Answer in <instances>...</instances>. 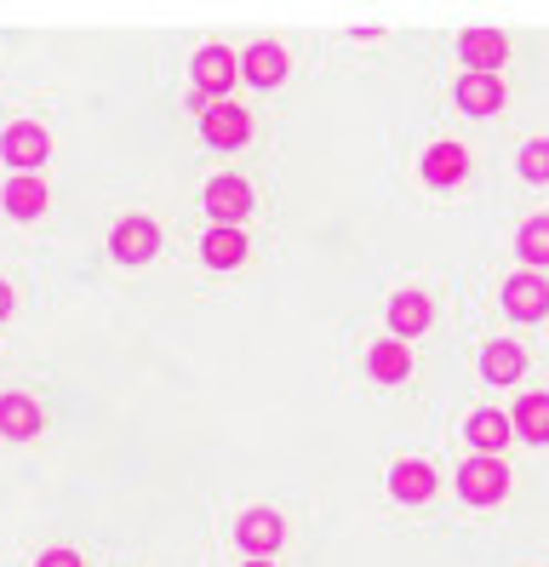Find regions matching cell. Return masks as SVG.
<instances>
[{
  "label": "cell",
  "instance_id": "cell-26",
  "mask_svg": "<svg viewBox=\"0 0 549 567\" xmlns=\"http://www.w3.org/2000/svg\"><path fill=\"white\" fill-rule=\"evenodd\" d=\"M247 567H269V561H263V556H252V561H247Z\"/></svg>",
  "mask_w": 549,
  "mask_h": 567
},
{
  "label": "cell",
  "instance_id": "cell-1",
  "mask_svg": "<svg viewBox=\"0 0 549 567\" xmlns=\"http://www.w3.org/2000/svg\"><path fill=\"white\" fill-rule=\"evenodd\" d=\"M458 493L469 498V505H498V498L509 493V464L504 458H469L464 471H458Z\"/></svg>",
  "mask_w": 549,
  "mask_h": 567
},
{
  "label": "cell",
  "instance_id": "cell-12",
  "mask_svg": "<svg viewBox=\"0 0 549 567\" xmlns=\"http://www.w3.org/2000/svg\"><path fill=\"white\" fill-rule=\"evenodd\" d=\"M0 436H12V442L41 436V408H34L29 395L7 390V395H0Z\"/></svg>",
  "mask_w": 549,
  "mask_h": 567
},
{
  "label": "cell",
  "instance_id": "cell-11",
  "mask_svg": "<svg viewBox=\"0 0 549 567\" xmlns=\"http://www.w3.org/2000/svg\"><path fill=\"white\" fill-rule=\"evenodd\" d=\"M458 104H464V115H493V110L504 104V81L487 75V70H464V81H458Z\"/></svg>",
  "mask_w": 549,
  "mask_h": 567
},
{
  "label": "cell",
  "instance_id": "cell-10",
  "mask_svg": "<svg viewBox=\"0 0 549 567\" xmlns=\"http://www.w3.org/2000/svg\"><path fill=\"white\" fill-rule=\"evenodd\" d=\"M235 539L247 545L252 556H269V550H281V539H287V522L274 516V511H247L235 522Z\"/></svg>",
  "mask_w": 549,
  "mask_h": 567
},
{
  "label": "cell",
  "instance_id": "cell-23",
  "mask_svg": "<svg viewBox=\"0 0 549 567\" xmlns=\"http://www.w3.org/2000/svg\"><path fill=\"white\" fill-rule=\"evenodd\" d=\"M521 178L549 184V138H532V144L521 150Z\"/></svg>",
  "mask_w": 549,
  "mask_h": 567
},
{
  "label": "cell",
  "instance_id": "cell-15",
  "mask_svg": "<svg viewBox=\"0 0 549 567\" xmlns=\"http://www.w3.org/2000/svg\"><path fill=\"white\" fill-rule=\"evenodd\" d=\"M366 373H372L377 384H401V379L412 373V350H406L401 339L372 344V350H366Z\"/></svg>",
  "mask_w": 549,
  "mask_h": 567
},
{
  "label": "cell",
  "instance_id": "cell-20",
  "mask_svg": "<svg viewBox=\"0 0 549 567\" xmlns=\"http://www.w3.org/2000/svg\"><path fill=\"white\" fill-rule=\"evenodd\" d=\"M515 436H527V442H549V390L521 395V408H515Z\"/></svg>",
  "mask_w": 549,
  "mask_h": 567
},
{
  "label": "cell",
  "instance_id": "cell-3",
  "mask_svg": "<svg viewBox=\"0 0 549 567\" xmlns=\"http://www.w3.org/2000/svg\"><path fill=\"white\" fill-rule=\"evenodd\" d=\"M0 161H12L18 173H34L41 161H52V138H46V126H34V121L7 126V138H0Z\"/></svg>",
  "mask_w": 549,
  "mask_h": 567
},
{
  "label": "cell",
  "instance_id": "cell-8",
  "mask_svg": "<svg viewBox=\"0 0 549 567\" xmlns=\"http://www.w3.org/2000/svg\"><path fill=\"white\" fill-rule=\"evenodd\" d=\"M429 321H435L429 292L406 287V292H395V298H390V332H395V339H418V332H424Z\"/></svg>",
  "mask_w": 549,
  "mask_h": 567
},
{
  "label": "cell",
  "instance_id": "cell-22",
  "mask_svg": "<svg viewBox=\"0 0 549 567\" xmlns=\"http://www.w3.org/2000/svg\"><path fill=\"white\" fill-rule=\"evenodd\" d=\"M521 258L532 264V270H543V264H549V213L521 224Z\"/></svg>",
  "mask_w": 549,
  "mask_h": 567
},
{
  "label": "cell",
  "instance_id": "cell-5",
  "mask_svg": "<svg viewBox=\"0 0 549 567\" xmlns=\"http://www.w3.org/2000/svg\"><path fill=\"white\" fill-rule=\"evenodd\" d=\"M200 202H206V213H213L218 224H229V229H235L240 218L252 213V184H247V178H213Z\"/></svg>",
  "mask_w": 549,
  "mask_h": 567
},
{
  "label": "cell",
  "instance_id": "cell-14",
  "mask_svg": "<svg viewBox=\"0 0 549 567\" xmlns=\"http://www.w3.org/2000/svg\"><path fill=\"white\" fill-rule=\"evenodd\" d=\"M287 52L274 47V41H258V47H247V58H240V75L247 81H258V86H274V81H287Z\"/></svg>",
  "mask_w": 549,
  "mask_h": 567
},
{
  "label": "cell",
  "instance_id": "cell-2",
  "mask_svg": "<svg viewBox=\"0 0 549 567\" xmlns=\"http://www.w3.org/2000/svg\"><path fill=\"white\" fill-rule=\"evenodd\" d=\"M200 132H206V144H218V150H235V144H247L252 138V115L229 104V97H213L200 115Z\"/></svg>",
  "mask_w": 549,
  "mask_h": 567
},
{
  "label": "cell",
  "instance_id": "cell-25",
  "mask_svg": "<svg viewBox=\"0 0 549 567\" xmlns=\"http://www.w3.org/2000/svg\"><path fill=\"white\" fill-rule=\"evenodd\" d=\"M12 310H18V292H12V287H7V281H0V321H7V316H12Z\"/></svg>",
  "mask_w": 549,
  "mask_h": 567
},
{
  "label": "cell",
  "instance_id": "cell-19",
  "mask_svg": "<svg viewBox=\"0 0 549 567\" xmlns=\"http://www.w3.org/2000/svg\"><path fill=\"white\" fill-rule=\"evenodd\" d=\"M200 258L213 264V270H235V264L247 258V236H240V229H229V224H218L213 236L200 241Z\"/></svg>",
  "mask_w": 549,
  "mask_h": 567
},
{
  "label": "cell",
  "instance_id": "cell-18",
  "mask_svg": "<svg viewBox=\"0 0 549 567\" xmlns=\"http://www.w3.org/2000/svg\"><path fill=\"white\" fill-rule=\"evenodd\" d=\"M464 436L475 442V453L498 458V447H509V419H504V413H493V408H480V413L464 424Z\"/></svg>",
  "mask_w": 549,
  "mask_h": 567
},
{
  "label": "cell",
  "instance_id": "cell-13",
  "mask_svg": "<svg viewBox=\"0 0 549 567\" xmlns=\"http://www.w3.org/2000/svg\"><path fill=\"white\" fill-rule=\"evenodd\" d=\"M390 493L401 498V505H424V498L435 493V471L424 458H401L395 471H390Z\"/></svg>",
  "mask_w": 549,
  "mask_h": 567
},
{
  "label": "cell",
  "instance_id": "cell-24",
  "mask_svg": "<svg viewBox=\"0 0 549 567\" xmlns=\"http://www.w3.org/2000/svg\"><path fill=\"white\" fill-rule=\"evenodd\" d=\"M34 567H81V556H75V550H46Z\"/></svg>",
  "mask_w": 549,
  "mask_h": 567
},
{
  "label": "cell",
  "instance_id": "cell-16",
  "mask_svg": "<svg viewBox=\"0 0 549 567\" xmlns=\"http://www.w3.org/2000/svg\"><path fill=\"white\" fill-rule=\"evenodd\" d=\"M464 173H469V150L464 144H429V155H424V178L429 184L446 189V184H458Z\"/></svg>",
  "mask_w": 549,
  "mask_h": 567
},
{
  "label": "cell",
  "instance_id": "cell-7",
  "mask_svg": "<svg viewBox=\"0 0 549 567\" xmlns=\"http://www.w3.org/2000/svg\"><path fill=\"white\" fill-rule=\"evenodd\" d=\"M110 247H115V258H121V264H149V258L160 252V229H155L149 218H121Z\"/></svg>",
  "mask_w": 549,
  "mask_h": 567
},
{
  "label": "cell",
  "instance_id": "cell-4",
  "mask_svg": "<svg viewBox=\"0 0 549 567\" xmlns=\"http://www.w3.org/2000/svg\"><path fill=\"white\" fill-rule=\"evenodd\" d=\"M458 58H464V70H487V75H498V70H504V58H509V35H504V29H493V23L464 29Z\"/></svg>",
  "mask_w": 549,
  "mask_h": 567
},
{
  "label": "cell",
  "instance_id": "cell-6",
  "mask_svg": "<svg viewBox=\"0 0 549 567\" xmlns=\"http://www.w3.org/2000/svg\"><path fill=\"white\" fill-rule=\"evenodd\" d=\"M504 310H509V316H521V321L549 316V281H543L538 270L509 276V281H504Z\"/></svg>",
  "mask_w": 549,
  "mask_h": 567
},
{
  "label": "cell",
  "instance_id": "cell-9",
  "mask_svg": "<svg viewBox=\"0 0 549 567\" xmlns=\"http://www.w3.org/2000/svg\"><path fill=\"white\" fill-rule=\"evenodd\" d=\"M235 75H240V63H235L229 47H200V52H195V86H200V92L224 97V92L235 86Z\"/></svg>",
  "mask_w": 549,
  "mask_h": 567
},
{
  "label": "cell",
  "instance_id": "cell-17",
  "mask_svg": "<svg viewBox=\"0 0 549 567\" xmlns=\"http://www.w3.org/2000/svg\"><path fill=\"white\" fill-rule=\"evenodd\" d=\"M480 373H487L493 384H515V379L527 373V350L509 344V339H498V344H487V355H480Z\"/></svg>",
  "mask_w": 549,
  "mask_h": 567
},
{
  "label": "cell",
  "instance_id": "cell-21",
  "mask_svg": "<svg viewBox=\"0 0 549 567\" xmlns=\"http://www.w3.org/2000/svg\"><path fill=\"white\" fill-rule=\"evenodd\" d=\"M46 202H52V195H46V184L34 178V173H18V178L7 184V213H12V218H34Z\"/></svg>",
  "mask_w": 549,
  "mask_h": 567
}]
</instances>
